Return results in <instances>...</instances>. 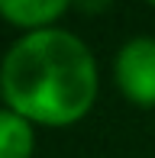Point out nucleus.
<instances>
[{
  "instance_id": "nucleus-2",
  "label": "nucleus",
  "mask_w": 155,
  "mask_h": 158,
  "mask_svg": "<svg viewBox=\"0 0 155 158\" xmlns=\"http://www.w3.org/2000/svg\"><path fill=\"white\" fill-rule=\"evenodd\" d=\"M116 81L136 103H155V39H132L116 55Z\"/></svg>"
},
{
  "instance_id": "nucleus-4",
  "label": "nucleus",
  "mask_w": 155,
  "mask_h": 158,
  "mask_svg": "<svg viewBox=\"0 0 155 158\" xmlns=\"http://www.w3.org/2000/svg\"><path fill=\"white\" fill-rule=\"evenodd\" d=\"M32 155V129L29 119L16 110H0V158H29Z\"/></svg>"
},
{
  "instance_id": "nucleus-3",
  "label": "nucleus",
  "mask_w": 155,
  "mask_h": 158,
  "mask_svg": "<svg viewBox=\"0 0 155 158\" xmlns=\"http://www.w3.org/2000/svg\"><path fill=\"white\" fill-rule=\"evenodd\" d=\"M65 10V0H0V13L19 26H48Z\"/></svg>"
},
{
  "instance_id": "nucleus-1",
  "label": "nucleus",
  "mask_w": 155,
  "mask_h": 158,
  "mask_svg": "<svg viewBox=\"0 0 155 158\" xmlns=\"http://www.w3.org/2000/svg\"><path fill=\"white\" fill-rule=\"evenodd\" d=\"M3 94L26 119L65 126L97 97V68L87 45L65 29H32L3 58Z\"/></svg>"
}]
</instances>
